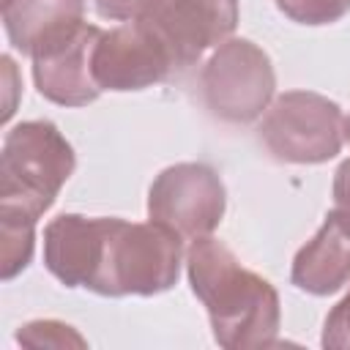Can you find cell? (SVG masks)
Returning a JSON list of instances; mask_svg holds the SVG:
<instances>
[{"label": "cell", "instance_id": "1", "mask_svg": "<svg viewBox=\"0 0 350 350\" xmlns=\"http://www.w3.org/2000/svg\"><path fill=\"white\" fill-rule=\"evenodd\" d=\"M189 282L205 304L213 339L227 350L271 347L279 331L276 290L213 238H194L189 254Z\"/></svg>", "mask_w": 350, "mask_h": 350}, {"label": "cell", "instance_id": "2", "mask_svg": "<svg viewBox=\"0 0 350 350\" xmlns=\"http://www.w3.org/2000/svg\"><path fill=\"white\" fill-rule=\"evenodd\" d=\"M180 235L150 221L96 219V246L85 287L98 295H156L178 282Z\"/></svg>", "mask_w": 350, "mask_h": 350}, {"label": "cell", "instance_id": "3", "mask_svg": "<svg viewBox=\"0 0 350 350\" xmlns=\"http://www.w3.org/2000/svg\"><path fill=\"white\" fill-rule=\"evenodd\" d=\"M74 150L49 120H27L5 134L0 153V213L38 221L74 172Z\"/></svg>", "mask_w": 350, "mask_h": 350}, {"label": "cell", "instance_id": "4", "mask_svg": "<svg viewBox=\"0 0 350 350\" xmlns=\"http://www.w3.org/2000/svg\"><path fill=\"white\" fill-rule=\"evenodd\" d=\"M260 142L276 161L320 164L339 153L345 137L342 109L320 93H282L260 123Z\"/></svg>", "mask_w": 350, "mask_h": 350}, {"label": "cell", "instance_id": "5", "mask_svg": "<svg viewBox=\"0 0 350 350\" xmlns=\"http://www.w3.org/2000/svg\"><path fill=\"white\" fill-rule=\"evenodd\" d=\"M276 88L268 55L246 41H224L202 68L205 107L227 123H252L262 115Z\"/></svg>", "mask_w": 350, "mask_h": 350}, {"label": "cell", "instance_id": "6", "mask_svg": "<svg viewBox=\"0 0 350 350\" xmlns=\"http://www.w3.org/2000/svg\"><path fill=\"white\" fill-rule=\"evenodd\" d=\"M137 22L161 44L172 71L194 66L205 49L221 44L238 25L235 0H150Z\"/></svg>", "mask_w": 350, "mask_h": 350}, {"label": "cell", "instance_id": "7", "mask_svg": "<svg viewBox=\"0 0 350 350\" xmlns=\"http://www.w3.org/2000/svg\"><path fill=\"white\" fill-rule=\"evenodd\" d=\"M148 216L180 238H202L224 216V183L205 164L167 167L150 186Z\"/></svg>", "mask_w": 350, "mask_h": 350}, {"label": "cell", "instance_id": "8", "mask_svg": "<svg viewBox=\"0 0 350 350\" xmlns=\"http://www.w3.org/2000/svg\"><path fill=\"white\" fill-rule=\"evenodd\" d=\"M101 27L71 22L44 36L33 49V79L44 98L63 107H82L98 98L101 88L93 77V52Z\"/></svg>", "mask_w": 350, "mask_h": 350}, {"label": "cell", "instance_id": "9", "mask_svg": "<svg viewBox=\"0 0 350 350\" xmlns=\"http://www.w3.org/2000/svg\"><path fill=\"white\" fill-rule=\"evenodd\" d=\"M170 74L175 71L167 52L137 19L101 33L93 52V77L101 90H142Z\"/></svg>", "mask_w": 350, "mask_h": 350}, {"label": "cell", "instance_id": "10", "mask_svg": "<svg viewBox=\"0 0 350 350\" xmlns=\"http://www.w3.org/2000/svg\"><path fill=\"white\" fill-rule=\"evenodd\" d=\"M350 279V230L328 213L317 235L293 260V284L312 295L336 293Z\"/></svg>", "mask_w": 350, "mask_h": 350}, {"label": "cell", "instance_id": "11", "mask_svg": "<svg viewBox=\"0 0 350 350\" xmlns=\"http://www.w3.org/2000/svg\"><path fill=\"white\" fill-rule=\"evenodd\" d=\"M85 14V0H3V25L8 41L33 55L36 44L52 30L79 22Z\"/></svg>", "mask_w": 350, "mask_h": 350}, {"label": "cell", "instance_id": "12", "mask_svg": "<svg viewBox=\"0 0 350 350\" xmlns=\"http://www.w3.org/2000/svg\"><path fill=\"white\" fill-rule=\"evenodd\" d=\"M33 230L36 219L19 213H0V273L3 279H14L22 268H27L33 257Z\"/></svg>", "mask_w": 350, "mask_h": 350}, {"label": "cell", "instance_id": "13", "mask_svg": "<svg viewBox=\"0 0 350 350\" xmlns=\"http://www.w3.org/2000/svg\"><path fill=\"white\" fill-rule=\"evenodd\" d=\"M16 342L25 347H85V339L63 323L36 320L16 331Z\"/></svg>", "mask_w": 350, "mask_h": 350}, {"label": "cell", "instance_id": "14", "mask_svg": "<svg viewBox=\"0 0 350 350\" xmlns=\"http://www.w3.org/2000/svg\"><path fill=\"white\" fill-rule=\"evenodd\" d=\"M276 5L301 25H328L350 11V0H276Z\"/></svg>", "mask_w": 350, "mask_h": 350}, {"label": "cell", "instance_id": "15", "mask_svg": "<svg viewBox=\"0 0 350 350\" xmlns=\"http://www.w3.org/2000/svg\"><path fill=\"white\" fill-rule=\"evenodd\" d=\"M323 347H350V293L331 309L323 328Z\"/></svg>", "mask_w": 350, "mask_h": 350}, {"label": "cell", "instance_id": "16", "mask_svg": "<svg viewBox=\"0 0 350 350\" xmlns=\"http://www.w3.org/2000/svg\"><path fill=\"white\" fill-rule=\"evenodd\" d=\"M331 213L350 230V159L339 164L334 175V208Z\"/></svg>", "mask_w": 350, "mask_h": 350}, {"label": "cell", "instance_id": "17", "mask_svg": "<svg viewBox=\"0 0 350 350\" xmlns=\"http://www.w3.org/2000/svg\"><path fill=\"white\" fill-rule=\"evenodd\" d=\"M150 0H96V8L104 19H131Z\"/></svg>", "mask_w": 350, "mask_h": 350}, {"label": "cell", "instance_id": "18", "mask_svg": "<svg viewBox=\"0 0 350 350\" xmlns=\"http://www.w3.org/2000/svg\"><path fill=\"white\" fill-rule=\"evenodd\" d=\"M345 137H347V139H350V118H347V120H345Z\"/></svg>", "mask_w": 350, "mask_h": 350}]
</instances>
